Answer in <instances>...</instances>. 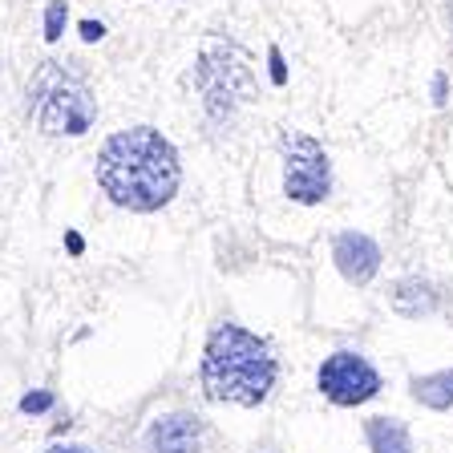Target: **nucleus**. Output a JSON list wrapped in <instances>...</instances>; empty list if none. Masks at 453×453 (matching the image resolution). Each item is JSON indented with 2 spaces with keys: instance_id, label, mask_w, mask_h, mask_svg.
<instances>
[{
  "instance_id": "nucleus-12",
  "label": "nucleus",
  "mask_w": 453,
  "mask_h": 453,
  "mask_svg": "<svg viewBox=\"0 0 453 453\" xmlns=\"http://www.w3.org/2000/svg\"><path fill=\"white\" fill-rule=\"evenodd\" d=\"M61 28H65V0H53L45 12V41H57Z\"/></svg>"
},
{
  "instance_id": "nucleus-13",
  "label": "nucleus",
  "mask_w": 453,
  "mask_h": 453,
  "mask_svg": "<svg viewBox=\"0 0 453 453\" xmlns=\"http://www.w3.org/2000/svg\"><path fill=\"white\" fill-rule=\"evenodd\" d=\"M49 405H53V393H33L20 401V413H45Z\"/></svg>"
},
{
  "instance_id": "nucleus-14",
  "label": "nucleus",
  "mask_w": 453,
  "mask_h": 453,
  "mask_svg": "<svg viewBox=\"0 0 453 453\" xmlns=\"http://www.w3.org/2000/svg\"><path fill=\"white\" fill-rule=\"evenodd\" d=\"M81 37H85V41H97V37H102V25H94V20H85V25H81Z\"/></svg>"
},
{
  "instance_id": "nucleus-7",
  "label": "nucleus",
  "mask_w": 453,
  "mask_h": 453,
  "mask_svg": "<svg viewBox=\"0 0 453 453\" xmlns=\"http://www.w3.org/2000/svg\"><path fill=\"white\" fill-rule=\"evenodd\" d=\"M332 259H336L340 275H344L349 283H368L380 272V247L368 235H360V231H344V235H336V243H332Z\"/></svg>"
},
{
  "instance_id": "nucleus-6",
  "label": "nucleus",
  "mask_w": 453,
  "mask_h": 453,
  "mask_svg": "<svg viewBox=\"0 0 453 453\" xmlns=\"http://www.w3.org/2000/svg\"><path fill=\"white\" fill-rule=\"evenodd\" d=\"M320 393L328 396L332 405H365L380 393V372L368 365L357 352H336L320 365Z\"/></svg>"
},
{
  "instance_id": "nucleus-15",
  "label": "nucleus",
  "mask_w": 453,
  "mask_h": 453,
  "mask_svg": "<svg viewBox=\"0 0 453 453\" xmlns=\"http://www.w3.org/2000/svg\"><path fill=\"white\" fill-rule=\"evenodd\" d=\"M49 453H94V449H85V445H53Z\"/></svg>"
},
{
  "instance_id": "nucleus-2",
  "label": "nucleus",
  "mask_w": 453,
  "mask_h": 453,
  "mask_svg": "<svg viewBox=\"0 0 453 453\" xmlns=\"http://www.w3.org/2000/svg\"><path fill=\"white\" fill-rule=\"evenodd\" d=\"M203 388L211 401L255 409L275 388V357L255 332L219 324L203 352Z\"/></svg>"
},
{
  "instance_id": "nucleus-9",
  "label": "nucleus",
  "mask_w": 453,
  "mask_h": 453,
  "mask_svg": "<svg viewBox=\"0 0 453 453\" xmlns=\"http://www.w3.org/2000/svg\"><path fill=\"white\" fill-rule=\"evenodd\" d=\"M368 445L372 453H413V441H409V429L396 417H372L365 425Z\"/></svg>"
},
{
  "instance_id": "nucleus-5",
  "label": "nucleus",
  "mask_w": 453,
  "mask_h": 453,
  "mask_svg": "<svg viewBox=\"0 0 453 453\" xmlns=\"http://www.w3.org/2000/svg\"><path fill=\"white\" fill-rule=\"evenodd\" d=\"M198 85H203V97H207L211 118L231 113L239 97L251 89V73H247L243 53H239L235 45H219V41H211V45L203 49Z\"/></svg>"
},
{
  "instance_id": "nucleus-10",
  "label": "nucleus",
  "mask_w": 453,
  "mask_h": 453,
  "mask_svg": "<svg viewBox=\"0 0 453 453\" xmlns=\"http://www.w3.org/2000/svg\"><path fill=\"white\" fill-rule=\"evenodd\" d=\"M393 308L401 311V316H409V320H417V316L437 308V296H434V288L421 280H401L393 292Z\"/></svg>"
},
{
  "instance_id": "nucleus-4",
  "label": "nucleus",
  "mask_w": 453,
  "mask_h": 453,
  "mask_svg": "<svg viewBox=\"0 0 453 453\" xmlns=\"http://www.w3.org/2000/svg\"><path fill=\"white\" fill-rule=\"evenodd\" d=\"M283 190H288V198L303 203V207L324 203L332 190L328 154L308 134H288L283 138Z\"/></svg>"
},
{
  "instance_id": "nucleus-1",
  "label": "nucleus",
  "mask_w": 453,
  "mask_h": 453,
  "mask_svg": "<svg viewBox=\"0 0 453 453\" xmlns=\"http://www.w3.org/2000/svg\"><path fill=\"white\" fill-rule=\"evenodd\" d=\"M97 182L110 195V203L138 211V215H150V211L166 207L170 198L179 195V150L150 126L122 130L113 134L97 154Z\"/></svg>"
},
{
  "instance_id": "nucleus-11",
  "label": "nucleus",
  "mask_w": 453,
  "mask_h": 453,
  "mask_svg": "<svg viewBox=\"0 0 453 453\" xmlns=\"http://www.w3.org/2000/svg\"><path fill=\"white\" fill-rule=\"evenodd\" d=\"M413 396L425 409H453V368L413 380Z\"/></svg>"
},
{
  "instance_id": "nucleus-3",
  "label": "nucleus",
  "mask_w": 453,
  "mask_h": 453,
  "mask_svg": "<svg viewBox=\"0 0 453 453\" xmlns=\"http://www.w3.org/2000/svg\"><path fill=\"white\" fill-rule=\"evenodd\" d=\"M28 113L49 138H81L97 122V97L77 69L45 61L28 81Z\"/></svg>"
},
{
  "instance_id": "nucleus-8",
  "label": "nucleus",
  "mask_w": 453,
  "mask_h": 453,
  "mask_svg": "<svg viewBox=\"0 0 453 453\" xmlns=\"http://www.w3.org/2000/svg\"><path fill=\"white\" fill-rule=\"evenodd\" d=\"M150 449L154 453H198L203 449V421L195 413H170L150 425Z\"/></svg>"
}]
</instances>
